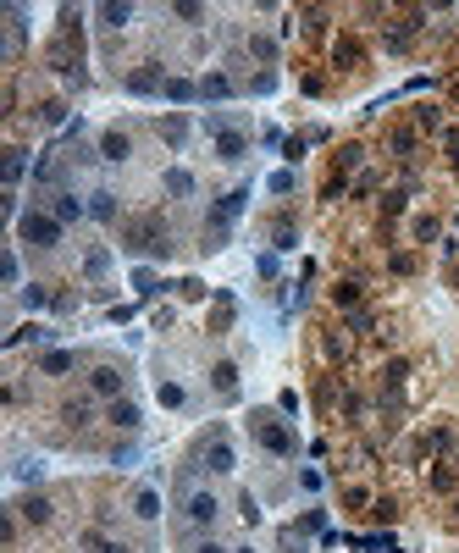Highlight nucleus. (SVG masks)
Here are the masks:
<instances>
[{
	"label": "nucleus",
	"instance_id": "1",
	"mask_svg": "<svg viewBox=\"0 0 459 553\" xmlns=\"http://www.w3.org/2000/svg\"><path fill=\"white\" fill-rule=\"evenodd\" d=\"M17 238H22V243H33V249H56V243H61V216L28 211V216L17 222Z\"/></svg>",
	"mask_w": 459,
	"mask_h": 553
},
{
	"label": "nucleus",
	"instance_id": "2",
	"mask_svg": "<svg viewBox=\"0 0 459 553\" xmlns=\"http://www.w3.org/2000/svg\"><path fill=\"white\" fill-rule=\"evenodd\" d=\"M255 443H260L266 454H283V460H288V454L299 448V443H294V432H288V426H283L277 415H266V409L255 415Z\"/></svg>",
	"mask_w": 459,
	"mask_h": 553
},
{
	"label": "nucleus",
	"instance_id": "3",
	"mask_svg": "<svg viewBox=\"0 0 459 553\" xmlns=\"http://www.w3.org/2000/svg\"><path fill=\"white\" fill-rule=\"evenodd\" d=\"M89 388L100 398H116L122 393V371H116V365H94V371H89Z\"/></svg>",
	"mask_w": 459,
	"mask_h": 553
},
{
	"label": "nucleus",
	"instance_id": "4",
	"mask_svg": "<svg viewBox=\"0 0 459 553\" xmlns=\"http://www.w3.org/2000/svg\"><path fill=\"white\" fill-rule=\"evenodd\" d=\"M232 465H238V454H232V448H227V443H222V437H211V443H205V471L227 476Z\"/></svg>",
	"mask_w": 459,
	"mask_h": 553
},
{
	"label": "nucleus",
	"instance_id": "5",
	"mask_svg": "<svg viewBox=\"0 0 459 553\" xmlns=\"http://www.w3.org/2000/svg\"><path fill=\"white\" fill-rule=\"evenodd\" d=\"M77 365V354H67V349H50V354H39V377H67Z\"/></svg>",
	"mask_w": 459,
	"mask_h": 553
},
{
	"label": "nucleus",
	"instance_id": "6",
	"mask_svg": "<svg viewBox=\"0 0 459 553\" xmlns=\"http://www.w3.org/2000/svg\"><path fill=\"white\" fill-rule=\"evenodd\" d=\"M216 515H222V503H216L211 492H194V498H188V520H200V526H211Z\"/></svg>",
	"mask_w": 459,
	"mask_h": 553
},
{
	"label": "nucleus",
	"instance_id": "7",
	"mask_svg": "<svg viewBox=\"0 0 459 553\" xmlns=\"http://www.w3.org/2000/svg\"><path fill=\"white\" fill-rule=\"evenodd\" d=\"M128 89H133V94H150V89H166V83H160V67H155V61H144L139 73H128Z\"/></svg>",
	"mask_w": 459,
	"mask_h": 553
},
{
	"label": "nucleus",
	"instance_id": "8",
	"mask_svg": "<svg viewBox=\"0 0 459 553\" xmlns=\"http://www.w3.org/2000/svg\"><path fill=\"white\" fill-rule=\"evenodd\" d=\"M100 156H105V160H128V156H133V144H128V133H122V128H111V133L100 139Z\"/></svg>",
	"mask_w": 459,
	"mask_h": 553
},
{
	"label": "nucleus",
	"instance_id": "9",
	"mask_svg": "<svg viewBox=\"0 0 459 553\" xmlns=\"http://www.w3.org/2000/svg\"><path fill=\"white\" fill-rule=\"evenodd\" d=\"M50 515H56V509H50V498H45V492H28V498H22V520H33V526H45Z\"/></svg>",
	"mask_w": 459,
	"mask_h": 553
},
{
	"label": "nucleus",
	"instance_id": "10",
	"mask_svg": "<svg viewBox=\"0 0 459 553\" xmlns=\"http://www.w3.org/2000/svg\"><path fill=\"white\" fill-rule=\"evenodd\" d=\"M111 426L133 432V426H139V404H128V398H111Z\"/></svg>",
	"mask_w": 459,
	"mask_h": 553
},
{
	"label": "nucleus",
	"instance_id": "11",
	"mask_svg": "<svg viewBox=\"0 0 459 553\" xmlns=\"http://www.w3.org/2000/svg\"><path fill=\"white\" fill-rule=\"evenodd\" d=\"M133 515H139V520H155V515H160V498H155V487H139V492H133Z\"/></svg>",
	"mask_w": 459,
	"mask_h": 553
},
{
	"label": "nucleus",
	"instance_id": "12",
	"mask_svg": "<svg viewBox=\"0 0 459 553\" xmlns=\"http://www.w3.org/2000/svg\"><path fill=\"white\" fill-rule=\"evenodd\" d=\"M243 150H249L243 133H216V156H222V160H243Z\"/></svg>",
	"mask_w": 459,
	"mask_h": 553
},
{
	"label": "nucleus",
	"instance_id": "13",
	"mask_svg": "<svg viewBox=\"0 0 459 553\" xmlns=\"http://www.w3.org/2000/svg\"><path fill=\"white\" fill-rule=\"evenodd\" d=\"M211 388H216V393H232V388H238V365H232V360H222V365L211 371Z\"/></svg>",
	"mask_w": 459,
	"mask_h": 553
},
{
	"label": "nucleus",
	"instance_id": "14",
	"mask_svg": "<svg viewBox=\"0 0 459 553\" xmlns=\"http://www.w3.org/2000/svg\"><path fill=\"white\" fill-rule=\"evenodd\" d=\"M94 17H100L105 28H128V22H133V6H100Z\"/></svg>",
	"mask_w": 459,
	"mask_h": 553
},
{
	"label": "nucleus",
	"instance_id": "15",
	"mask_svg": "<svg viewBox=\"0 0 459 553\" xmlns=\"http://www.w3.org/2000/svg\"><path fill=\"white\" fill-rule=\"evenodd\" d=\"M332 61H338V67H354V61H360V39H354V33H343V39H338V50H332Z\"/></svg>",
	"mask_w": 459,
	"mask_h": 553
},
{
	"label": "nucleus",
	"instance_id": "16",
	"mask_svg": "<svg viewBox=\"0 0 459 553\" xmlns=\"http://www.w3.org/2000/svg\"><path fill=\"white\" fill-rule=\"evenodd\" d=\"M61 415H67V426H83V421L94 415V404H89V398H67V404H61Z\"/></svg>",
	"mask_w": 459,
	"mask_h": 553
},
{
	"label": "nucleus",
	"instance_id": "17",
	"mask_svg": "<svg viewBox=\"0 0 459 553\" xmlns=\"http://www.w3.org/2000/svg\"><path fill=\"white\" fill-rule=\"evenodd\" d=\"M249 56H255V61H277V39H271V33H255V39H249Z\"/></svg>",
	"mask_w": 459,
	"mask_h": 553
},
{
	"label": "nucleus",
	"instance_id": "18",
	"mask_svg": "<svg viewBox=\"0 0 459 553\" xmlns=\"http://www.w3.org/2000/svg\"><path fill=\"white\" fill-rule=\"evenodd\" d=\"M332 299H338L343 310H354V305L366 299V288H360V282H338V288H332Z\"/></svg>",
	"mask_w": 459,
	"mask_h": 553
},
{
	"label": "nucleus",
	"instance_id": "19",
	"mask_svg": "<svg viewBox=\"0 0 459 553\" xmlns=\"http://www.w3.org/2000/svg\"><path fill=\"white\" fill-rule=\"evenodd\" d=\"M160 139H166V144H183V139H188V122H183V116H166V122H160Z\"/></svg>",
	"mask_w": 459,
	"mask_h": 553
},
{
	"label": "nucleus",
	"instance_id": "20",
	"mask_svg": "<svg viewBox=\"0 0 459 553\" xmlns=\"http://www.w3.org/2000/svg\"><path fill=\"white\" fill-rule=\"evenodd\" d=\"M200 94H205V100H222V94H232V83L222 78V73H211V78L200 83Z\"/></svg>",
	"mask_w": 459,
	"mask_h": 553
},
{
	"label": "nucleus",
	"instance_id": "21",
	"mask_svg": "<svg viewBox=\"0 0 459 553\" xmlns=\"http://www.w3.org/2000/svg\"><path fill=\"white\" fill-rule=\"evenodd\" d=\"M77 211H83L77 194H56V216H61V222H77Z\"/></svg>",
	"mask_w": 459,
	"mask_h": 553
},
{
	"label": "nucleus",
	"instance_id": "22",
	"mask_svg": "<svg viewBox=\"0 0 459 553\" xmlns=\"http://www.w3.org/2000/svg\"><path fill=\"white\" fill-rule=\"evenodd\" d=\"M166 194H194V177L188 172H166Z\"/></svg>",
	"mask_w": 459,
	"mask_h": 553
},
{
	"label": "nucleus",
	"instance_id": "23",
	"mask_svg": "<svg viewBox=\"0 0 459 553\" xmlns=\"http://www.w3.org/2000/svg\"><path fill=\"white\" fill-rule=\"evenodd\" d=\"M22 166H28L22 150H6V183H22Z\"/></svg>",
	"mask_w": 459,
	"mask_h": 553
},
{
	"label": "nucleus",
	"instance_id": "24",
	"mask_svg": "<svg viewBox=\"0 0 459 553\" xmlns=\"http://www.w3.org/2000/svg\"><path fill=\"white\" fill-rule=\"evenodd\" d=\"M393 150H398V156H415V133H409V128H393Z\"/></svg>",
	"mask_w": 459,
	"mask_h": 553
},
{
	"label": "nucleus",
	"instance_id": "25",
	"mask_svg": "<svg viewBox=\"0 0 459 553\" xmlns=\"http://www.w3.org/2000/svg\"><path fill=\"white\" fill-rule=\"evenodd\" d=\"M172 288H177L183 299H205V282H200V277H183V282H172Z\"/></svg>",
	"mask_w": 459,
	"mask_h": 553
},
{
	"label": "nucleus",
	"instance_id": "26",
	"mask_svg": "<svg viewBox=\"0 0 459 553\" xmlns=\"http://www.w3.org/2000/svg\"><path fill=\"white\" fill-rule=\"evenodd\" d=\"M188 94H194L188 78H166V100H188Z\"/></svg>",
	"mask_w": 459,
	"mask_h": 553
},
{
	"label": "nucleus",
	"instance_id": "27",
	"mask_svg": "<svg viewBox=\"0 0 459 553\" xmlns=\"http://www.w3.org/2000/svg\"><path fill=\"white\" fill-rule=\"evenodd\" d=\"M432 487L449 492V487H454V465H432Z\"/></svg>",
	"mask_w": 459,
	"mask_h": 553
},
{
	"label": "nucleus",
	"instance_id": "28",
	"mask_svg": "<svg viewBox=\"0 0 459 553\" xmlns=\"http://www.w3.org/2000/svg\"><path fill=\"white\" fill-rule=\"evenodd\" d=\"M61 116H67V105H61V100H50V105H39V122H50V128H56Z\"/></svg>",
	"mask_w": 459,
	"mask_h": 553
},
{
	"label": "nucleus",
	"instance_id": "29",
	"mask_svg": "<svg viewBox=\"0 0 459 553\" xmlns=\"http://www.w3.org/2000/svg\"><path fill=\"white\" fill-rule=\"evenodd\" d=\"M105 266H111V260H105V249H94V255L83 260V271H89V277H105Z\"/></svg>",
	"mask_w": 459,
	"mask_h": 553
},
{
	"label": "nucleus",
	"instance_id": "30",
	"mask_svg": "<svg viewBox=\"0 0 459 553\" xmlns=\"http://www.w3.org/2000/svg\"><path fill=\"white\" fill-rule=\"evenodd\" d=\"M160 404H166V409H183V388H177V382H166V388H160Z\"/></svg>",
	"mask_w": 459,
	"mask_h": 553
},
{
	"label": "nucleus",
	"instance_id": "31",
	"mask_svg": "<svg viewBox=\"0 0 459 553\" xmlns=\"http://www.w3.org/2000/svg\"><path fill=\"white\" fill-rule=\"evenodd\" d=\"M393 515H398V503H393V498H377V503H371V520H393Z\"/></svg>",
	"mask_w": 459,
	"mask_h": 553
},
{
	"label": "nucleus",
	"instance_id": "32",
	"mask_svg": "<svg viewBox=\"0 0 459 553\" xmlns=\"http://www.w3.org/2000/svg\"><path fill=\"white\" fill-rule=\"evenodd\" d=\"M89 211H94V216H105V222L116 216V205H111V194H94V205H89Z\"/></svg>",
	"mask_w": 459,
	"mask_h": 553
},
{
	"label": "nucleus",
	"instance_id": "33",
	"mask_svg": "<svg viewBox=\"0 0 459 553\" xmlns=\"http://www.w3.org/2000/svg\"><path fill=\"white\" fill-rule=\"evenodd\" d=\"M0 277H6V288H17V277H22V266H17V255H6V266H0Z\"/></svg>",
	"mask_w": 459,
	"mask_h": 553
},
{
	"label": "nucleus",
	"instance_id": "34",
	"mask_svg": "<svg viewBox=\"0 0 459 553\" xmlns=\"http://www.w3.org/2000/svg\"><path fill=\"white\" fill-rule=\"evenodd\" d=\"M404 377H409V365H404V360H393V365H387V388H404Z\"/></svg>",
	"mask_w": 459,
	"mask_h": 553
},
{
	"label": "nucleus",
	"instance_id": "35",
	"mask_svg": "<svg viewBox=\"0 0 459 553\" xmlns=\"http://www.w3.org/2000/svg\"><path fill=\"white\" fill-rule=\"evenodd\" d=\"M415 238H421V243H432V238H437V222H432V216H421V222H415Z\"/></svg>",
	"mask_w": 459,
	"mask_h": 553
},
{
	"label": "nucleus",
	"instance_id": "36",
	"mask_svg": "<svg viewBox=\"0 0 459 553\" xmlns=\"http://www.w3.org/2000/svg\"><path fill=\"white\" fill-rule=\"evenodd\" d=\"M172 17H183V22H200V17H205V11H200V6H188V0H183V6H172Z\"/></svg>",
	"mask_w": 459,
	"mask_h": 553
},
{
	"label": "nucleus",
	"instance_id": "37",
	"mask_svg": "<svg viewBox=\"0 0 459 553\" xmlns=\"http://www.w3.org/2000/svg\"><path fill=\"white\" fill-rule=\"evenodd\" d=\"M443 150H449V160L459 166V133H449V139H443Z\"/></svg>",
	"mask_w": 459,
	"mask_h": 553
},
{
	"label": "nucleus",
	"instance_id": "38",
	"mask_svg": "<svg viewBox=\"0 0 459 553\" xmlns=\"http://www.w3.org/2000/svg\"><path fill=\"white\" fill-rule=\"evenodd\" d=\"M194 553H227V548H222V543H200Z\"/></svg>",
	"mask_w": 459,
	"mask_h": 553
},
{
	"label": "nucleus",
	"instance_id": "39",
	"mask_svg": "<svg viewBox=\"0 0 459 553\" xmlns=\"http://www.w3.org/2000/svg\"><path fill=\"white\" fill-rule=\"evenodd\" d=\"M238 553H255V548H238Z\"/></svg>",
	"mask_w": 459,
	"mask_h": 553
}]
</instances>
